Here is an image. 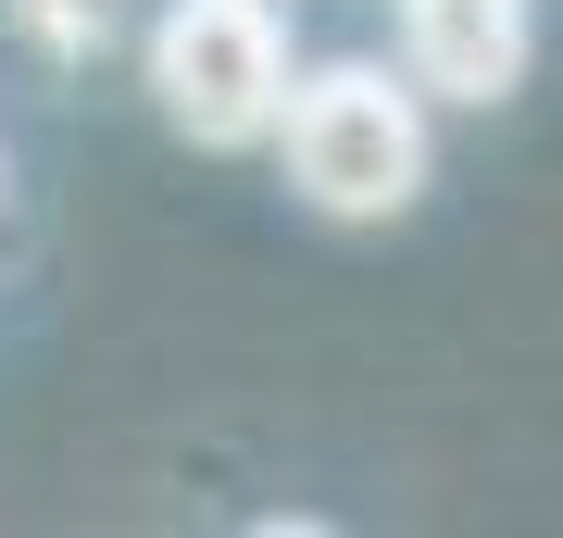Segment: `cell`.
I'll return each mask as SVG.
<instances>
[{
	"instance_id": "obj_2",
	"label": "cell",
	"mask_w": 563,
	"mask_h": 538,
	"mask_svg": "<svg viewBox=\"0 0 563 538\" xmlns=\"http://www.w3.org/2000/svg\"><path fill=\"white\" fill-rule=\"evenodd\" d=\"M151 100H163V125L201 139V151L276 139V113H288V25H276V0H176V13L151 25Z\"/></svg>"
},
{
	"instance_id": "obj_1",
	"label": "cell",
	"mask_w": 563,
	"mask_h": 538,
	"mask_svg": "<svg viewBox=\"0 0 563 538\" xmlns=\"http://www.w3.org/2000/svg\"><path fill=\"white\" fill-rule=\"evenodd\" d=\"M288 139V188L339 226H376L426 188V88L388 76V63H325V76L288 88L276 113Z\"/></svg>"
},
{
	"instance_id": "obj_4",
	"label": "cell",
	"mask_w": 563,
	"mask_h": 538,
	"mask_svg": "<svg viewBox=\"0 0 563 538\" xmlns=\"http://www.w3.org/2000/svg\"><path fill=\"white\" fill-rule=\"evenodd\" d=\"M13 39L38 51V63H101L113 0H13Z\"/></svg>"
},
{
	"instance_id": "obj_3",
	"label": "cell",
	"mask_w": 563,
	"mask_h": 538,
	"mask_svg": "<svg viewBox=\"0 0 563 538\" xmlns=\"http://www.w3.org/2000/svg\"><path fill=\"white\" fill-rule=\"evenodd\" d=\"M526 0H401V76L426 100H514L526 88Z\"/></svg>"
}]
</instances>
